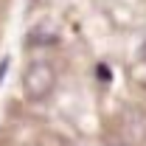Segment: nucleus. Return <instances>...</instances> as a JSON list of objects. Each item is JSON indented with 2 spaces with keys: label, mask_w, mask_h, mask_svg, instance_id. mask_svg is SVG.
I'll return each mask as SVG.
<instances>
[{
  "label": "nucleus",
  "mask_w": 146,
  "mask_h": 146,
  "mask_svg": "<svg viewBox=\"0 0 146 146\" xmlns=\"http://www.w3.org/2000/svg\"><path fill=\"white\" fill-rule=\"evenodd\" d=\"M59 42V34H56L51 25H34V31L28 34V45H39V48H51Z\"/></svg>",
  "instance_id": "obj_2"
},
{
  "label": "nucleus",
  "mask_w": 146,
  "mask_h": 146,
  "mask_svg": "<svg viewBox=\"0 0 146 146\" xmlns=\"http://www.w3.org/2000/svg\"><path fill=\"white\" fill-rule=\"evenodd\" d=\"M54 84H56V76H54V68L48 62H31L25 76H23V90H25V96L31 101L48 98Z\"/></svg>",
  "instance_id": "obj_1"
},
{
  "label": "nucleus",
  "mask_w": 146,
  "mask_h": 146,
  "mask_svg": "<svg viewBox=\"0 0 146 146\" xmlns=\"http://www.w3.org/2000/svg\"><path fill=\"white\" fill-rule=\"evenodd\" d=\"M141 59H143V62H146V42H143V45H141Z\"/></svg>",
  "instance_id": "obj_4"
},
{
  "label": "nucleus",
  "mask_w": 146,
  "mask_h": 146,
  "mask_svg": "<svg viewBox=\"0 0 146 146\" xmlns=\"http://www.w3.org/2000/svg\"><path fill=\"white\" fill-rule=\"evenodd\" d=\"M9 62H11L9 56H3V59H0V84H3V79H6V70H9Z\"/></svg>",
  "instance_id": "obj_3"
}]
</instances>
